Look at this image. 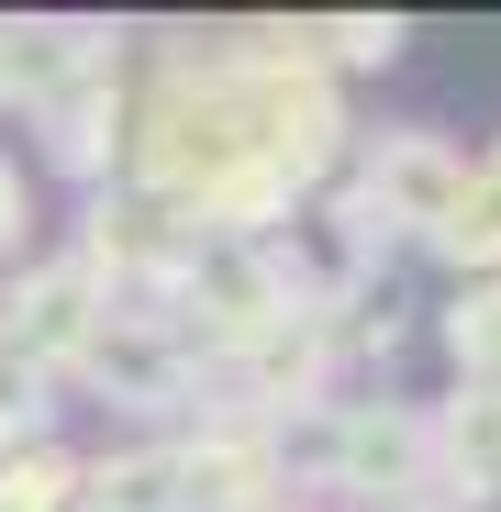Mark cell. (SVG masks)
Masks as SVG:
<instances>
[{
  "mask_svg": "<svg viewBox=\"0 0 501 512\" xmlns=\"http://www.w3.org/2000/svg\"><path fill=\"white\" fill-rule=\"evenodd\" d=\"M323 490H346V512L446 490V468H435V412H412V401H334V412H323Z\"/></svg>",
  "mask_w": 501,
  "mask_h": 512,
  "instance_id": "cell-1",
  "label": "cell"
},
{
  "mask_svg": "<svg viewBox=\"0 0 501 512\" xmlns=\"http://www.w3.org/2000/svg\"><path fill=\"white\" fill-rule=\"evenodd\" d=\"M457 190H468V145H446L435 123L368 134V145L346 156V212H357L368 234H424V245H435V223L457 212Z\"/></svg>",
  "mask_w": 501,
  "mask_h": 512,
  "instance_id": "cell-2",
  "label": "cell"
},
{
  "mask_svg": "<svg viewBox=\"0 0 501 512\" xmlns=\"http://www.w3.org/2000/svg\"><path fill=\"white\" fill-rule=\"evenodd\" d=\"M101 312H112V301H101V279L56 245V256H34V268L12 279V301H0V357L34 368V379L56 390V379H67V357L90 346V323H101Z\"/></svg>",
  "mask_w": 501,
  "mask_h": 512,
  "instance_id": "cell-3",
  "label": "cell"
},
{
  "mask_svg": "<svg viewBox=\"0 0 501 512\" xmlns=\"http://www.w3.org/2000/svg\"><path fill=\"white\" fill-rule=\"evenodd\" d=\"M123 145H134V90H123V56H112V67H90L78 90H56V101L34 112V167L78 179V201H90L112 167H123Z\"/></svg>",
  "mask_w": 501,
  "mask_h": 512,
  "instance_id": "cell-4",
  "label": "cell"
},
{
  "mask_svg": "<svg viewBox=\"0 0 501 512\" xmlns=\"http://www.w3.org/2000/svg\"><path fill=\"white\" fill-rule=\"evenodd\" d=\"M78 512H179V435L78 457Z\"/></svg>",
  "mask_w": 501,
  "mask_h": 512,
  "instance_id": "cell-5",
  "label": "cell"
},
{
  "mask_svg": "<svg viewBox=\"0 0 501 512\" xmlns=\"http://www.w3.org/2000/svg\"><path fill=\"white\" fill-rule=\"evenodd\" d=\"M435 256L468 268V279H501V145L468 156V190H457V212L435 223Z\"/></svg>",
  "mask_w": 501,
  "mask_h": 512,
  "instance_id": "cell-6",
  "label": "cell"
},
{
  "mask_svg": "<svg viewBox=\"0 0 501 512\" xmlns=\"http://www.w3.org/2000/svg\"><path fill=\"white\" fill-rule=\"evenodd\" d=\"M0 512H78V446L56 435L0 446Z\"/></svg>",
  "mask_w": 501,
  "mask_h": 512,
  "instance_id": "cell-7",
  "label": "cell"
},
{
  "mask_svg": "<svg viewBox=\"0 0 501 512\" xmlns=\"http://www.w3.org/2000/svg\"><path fill=\"white\" fill-rule=\"evenodd\" d=\"M446 357H457L479 390H501V279H468V290L446 301Z\"/></svg>",
  "mask_w": 501,
  "mask_h": 512,
  "instance_id": "cell-8",
  "label": "cell"
},
{
  "mask_svg": "<svg viewBox=\"0 0 501 512\" xmlns=\"http://www.w3.org/2000/svg\"><path fill=\"white\" fill-rule=\"evenodd\" d=\"M401 45H412V23H301V56L334 78V67H401Z\"/></svg>",
  "mask_w": 501,
  "mask_h": 512,
  "instance_id": "cell-9",
  "label": "cell"
},
{
  "mask_svg": "<svg viewBox=\"0 0 501 512\" xmlns=\"http://www.w3.org/2000/svg\"><path fill=\"white\" fill-rule=\"evenodd\" d=\"M34 245V156L0 145V256H23Z\"/></svg>",
  "mask_w": 501,
  "mask_h": 512,
  "instance_id": "cell-10",
  "label": "cell"
}]
</instances>
